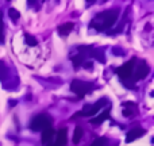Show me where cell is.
Here are the masks:
<instances>
[{"instance_id":"16","label":"cell","mask_w":154,"mask_h":146,"mask_svg":"<svg viewBox=\"0 0 154 146\" xmlns=\"http://www.w3.org/2000/svg\"><path fill=\"white\" fill-rule=\"evenodd\" d=\"M3 43H4V24L0 18V45H3Z\"/></svg>"},{"instance_id":"10","label":"cell","mask_w":154,"mask_h":146,"mask_svg":"<svg viewBox=\"0 0 154 146\" xmlns=\"http://www.w3.org/2000/svg\"><path fill=\"white\" fill-rule=\"evenodd\" d=\"M108 115H109V110L107 108V110H104L103 114H100L99 116L91 118V123H92V125H101V123H103L104 120H107V119L109 118Z\"/></svg>"},{"instance_id":"6","label":"cell","mask_w":154,"mask_h":146,"mask_svg":"<svg viewBox=\"0 0 154 146\" xmlns=\"http://www.w3.org/2000/svg\"><path fill=\"white\" fill-rule=\"evenodd\" d=\"M149 72H150V68L147 67L146 62H141V64L137 67L135 72H133L134 73V81H137V80H142V79H145V77H147Z\"/></svg>"},{"instance_id":"4","label":"cell","mask_w":154,"mask_h":146,"mask_svg":"<svg viewBox=\"0 0 154 146\" xmlns=\"http://www.w3.org/2000/svg\"><path fill=\"white\" fill-rule=\"evenodd\" d=\"M70 89L79 96V99H82L89 91L93 89V84L82 81V80H73L72 84H70Z\"/></svg>"},{"instance_id":"2","label":"cell","mask_w":154,"mask_h":146,"mask_svg":"<svg viewBox=\"0 0 154 146\" xmlns=\"http://www.w3.org/2000/svg\"><path fill=\"white\" fill-rule=\"evenodd\" d=\"M108 104V100L107 99H100V100H97L95 104H92V106H85L84 110L80 112H76L75 115H73V118H84V116H95L96 114L99 112V110L103 108L104 106H107Z\"/></svg>"},{"instance_id":"11","label":"cell","mask_w":154,"mask_h":146,"mask_svg":"<svg viewBox=\"0 0 154 146\" xmlns=\"http://www.w3.org/2000/svg\"><path fill=\"white\" fill-rule=\"evenodd\" d=\"M57 30H58L60 35H68L73 30V23L72 22H69V23H64V24H61V26H58Z\"/></svg>"},{"instance_id":"13","label":"cell","mask_w":154,"mask_h":146,"mask_svg":"<svg viewBox=\"0 0 154 146\" xmlns=\"http://www.w3.org/2000/svg\"><path fill=\"white\" fill-rule=\"evenodd\" d=\"M24 38H26V43L29 46H37L38 45V41H37V38H35L34 35L26 33V34H24Z\"/></svg>"},{"instance_id":"18","label":"cell","mask_w":154,"mask_h":146,"mask_svg":"<svg viewBox=\"0 0 154 146\" xmlns=\"http://www.w3.org/2000/svg\"><path fill=\"white\" fill-rule=\"evenodd\" d=\"M48 146H53V145H48Z\"/></svg>"},{"instance_id":"14","label":"cell","mask_w":154,"mask_h":146,"mask_svg":"<svg viewBox=\"0 0 154 146\" xmlns=\"http://www.w3.org/2000/svg\"><path fill=\"white\" fill-rule=\"evenodd\" d=\"M89 146H107V138H104V137H97V138H95V141Z\"/></svg>"},{"instance_id":"8","label":"cell","mask_w":154,"mask_h":146,"mask_svg":"<svg viewBox=\"0 0 154 146\" xmlns=\"http://www.w3.org/2000/svg\"><path fill=\"white\" fill-rule=\"evenodd\" d=\"M68 142V133L66 129H61V130L57 131L56 135V142H54L53 146H65Z\"/></svg>"},{"instance_id":"12","label":"cell","mask_w":154,"mask_h":146,"mask_svg":"<svg viewBox=\"0 0 154 146\" xmlns=\"http://www.w3.org/2000/svg\"><path fill=\"white\" fill-rule=\"evenodd\" d=\"M81 138H82V129L80 127V126H77L75 129V134H73V144L77 145L81 141Z\"/></svg>"},{"instance_id":"5","label":"cell","mask_w":154,"mask_h":146,"mask_svg":"<svg viewBox=\"0 0 154 146\" xmlns=\"http://www.w3.org/2000/svg\"><path fill=\"white\" fill-rule=\"evenodd\" d=\"M134 67H135V60H130L128 62H126L125 65L122 67L116 68L115 69V73L123 80H127L133 76V70H134Z\"/></svg>"},{"instance_id":"15","label":"cell","mask_w":154,"mask_h":146,"mask_svg":"<svg viewBox=\"0 0 154 146\" xmlns=\"http://www.w3.org/2000/svg\"><path fill=\"white\" fill-rule=\"evenodd\" d=\"M8 15L12 18V20H14V19H19V18H20V14H19L18 11L15 10V8H10V11H8Z\"/></svg>"},{"instance_id":"1","label":"cell","mask_w":154,"mask_h":146,"mask_svg":"<svg viewBox=\"0 0 154 146\" xmlns=\"http://www.w3.org/2000/svg\"><path fill=\"white\" fill-rule=\"evenodd\" d=\"M118 14H119L118 10L104 11V12L97 14L93 18V20L89 23V27H93L97 31H104L107 29H111L118 19Z\"/></svg>"},{"instance_id":"3","label":"cell","mask_w":154,"mask_h":146,"mask_svg":"<svg viewBox=\"0 0 154 146\" xmlns=\"http://www.w3.org/2000/svg\"><path fill=\"white\" fill-rule=\"evenodd\" d=\"M49 127H51V119L49 118L48 114L37 115V116L32 118V120L30 122V129H31L32 131H43Z\"/></svg>"},{"instance_id":"7","label":"cell","mask_w":154,"mask_h":146,"mask_svg":"<svg viewBox=\"0 0 154 146\" xmlns=\"http://www.w3.org/2000/svg\"><path fill=\"white\" fill-rule=\"evenodd\" d=\"M143 134H146V130H145V129H142V127H135V129H133L131 131H128V133H127V137H126V142H127V144H130V142L135 141L137 138L142 137Z\"/></svg>"},{"instance_id":"9","label":"cell","mask_w":154,"mask_h":146,"mask_svg":"<svg viewBox=\"0 0 154 146\" xmlns=\"http://www.w3.org/2000/svg\"><path fill=\"white\" fill-rule=\"evenodd\" d=\"M53 137H54L53 127H49V129H46V130L42 131V137H41L42 139H41V141H42L43 145H49L51 142V139H53Z\"/></svg>"},{"instance_id":"17","label":"cell","mask_w":154,"mask_h":146,"mask_svg":"<svg viewBox=\"0 0 154 146\" xmlns=\"http://www.w3.org/2000/svg\"><path fill=\"white\" fill-rule=\"evenodd\" d=\"M133 114H134L133 110H128V108H125V110H123V115H125V116H131Z\"/></svg>"}]
</instances>
